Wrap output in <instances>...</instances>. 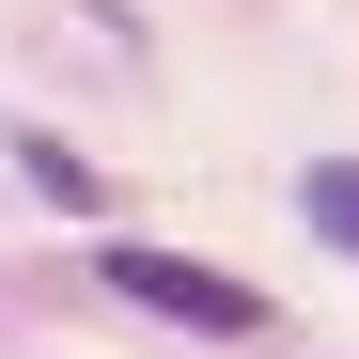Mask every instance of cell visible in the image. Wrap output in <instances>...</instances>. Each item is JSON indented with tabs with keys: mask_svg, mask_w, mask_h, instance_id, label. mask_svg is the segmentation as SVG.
<instances>
[{
	"mask_svg": "<svg viewBox=\"0 0 359 359\" xmlns=\"http://www.w3.org/2000/svg\"><path fill=\"white\" fill-rule=\"evenodd\" d=\"M94 281L126 297V313L188 328V344H266V281H234V266H203V250H156V234H109V250H94Z\"/></svg>",
	"mask_w": 359,
	"mask_h": 359,
	"instance_id": "1",
	"label": "cell"
},
{
	"mask_svg": "<svg viewBox=\"0 0 359 359\" xmlns=\"http://www.w3.org/2000/svg\"><path fill=\"white\" fill-rule=\"evenodd\" d=\"M16 172H32V188L63 203V219H94V203H109V188H94V156H79L63 126H16Z\"/></svg>",
	"mask_w": 359,
	"mask_h": 359,
	"instance_id": "2",
	"label": "cell"
},
{
	"mask_svg": "<svg viewBox=\"0 0 359 359\" xmlns=\"http://www.w3.org/2000/svg\"><path fill=\"white\" fill-rule=\"evenodd\" d=\"M297 219H313L328 250L359 266V156H313V172H297Z\"/></svg>",
	"mask_w": 359,
	"mask_h": 359,
	"instance_id": "3",
	"label": "cell"
}]
</instances>
